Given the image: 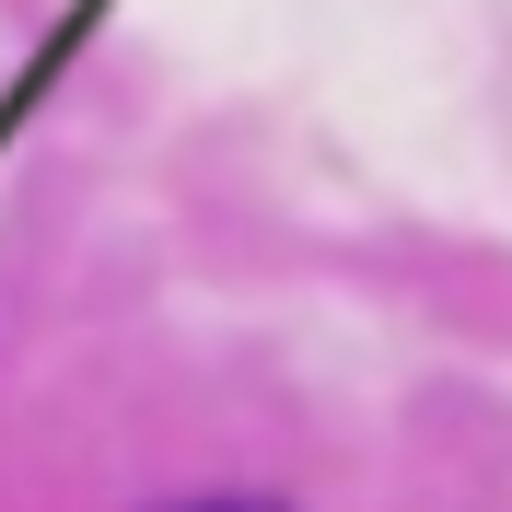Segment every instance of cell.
Masks as SVG:
<instances>
[{"mask_svg":"<svg viewBox=\"0 0 512 512\" xmlns=\"http://www.w3.org/2000/svg\"><path fill=\"white\" fill-rule=\"evenodd\" d=\"M187 512H280V501H187Z\"/></svg>","mask_w":512,"mask_h":512,"instance_id":"6da1fadb","label":"cell"}]
</instances>
